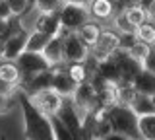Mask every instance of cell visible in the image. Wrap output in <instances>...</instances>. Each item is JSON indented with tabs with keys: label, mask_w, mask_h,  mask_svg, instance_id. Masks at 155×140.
I'll return each mask as SVG.
<instances>
[{
	"label": "cell",
	"mask_w": 155,
	"mask_h": 140,
	"mask_svg": "<svg viewBox=\"0 0 155 140\" xmlns=\"http://www.w3.org/2000/svg\"><path fill=\"white\" fill-rule=\"evenodd\" d=\"M130 107L134 109V113L138 115V117H142V115H151V113H155L153 99H151V95H147V94H136V97L132 99Z\"/></svg>",
	"instance_id": "21"
},
{
	"label": "cell",
	"mask_w": 155,
	"mask_h": 140,
	"mask_svg": "<svg viewBox=\"0 0 155 140\" xmlns=\"http://www.w3.org/2000/svg\"><path fill=\"white\" fill-rule=\"evenodd\" d=\"M64 2H76V4H84V6H87L91 0H64Z\"/></svg>",
	"instance_id": "38"
},
{
	"label": "cell",
	"mask_w": 155,
	"mask_h": 140,
	"mask_svg": "<svg viewBox=\"0 0 155 140\" xmlns=\"http://www.w3.org/2000/svg\"><path fill=\"white\" fill-rule=\"evenodd\" d=\"M19 107L23 113V125H25V134L27 140H52V127H51V117L47 113H43L41 109L33 103L31 95H27L23 90L18 91Z\"/></svg>",
	"instance_id": "1"
},
{
	"label": "cell",
	"mask_w": 155,
	"mask_h": 140,
	"mask_svg": "<svg viewBox=\"0 0 155 140\" xmlns=\"http://www.w3.org/2000/svg\"><path fill=\"white\" fill-rule=\"evenodd\" d=\"M107 117L110 121L114 136H118V138H140L138 115L134 113V109L130 105L113 103L110 107H107Z\"/></svg>",
	"instance_id": "2"
},
{
	"label": "cell",
	"mask_w": 155,
	"mask_h": 140,
	"mask_svg": "<svg viewBox=\"0 0 155 140\" xmlns=\"http://www.w3.org/2000/svg\"><path fill=\"white\" fill-rule=\"evenodd\" d=\"M101 31H103V29H101L99 23H95V22H89V20H87V22H85V23H84V26H81L76 33L80 35V39L84 41L87 47H93V45H95V41L99 39Z\"/></svg>",
	"instance_id": "20"
},
{
	"label": "cell",
	"mask_w": 155,
	"mask_h": 140,
	"mask_svg": "<svg viewBox=\"0 0 155 140\" xmlns=\"http://www.w3.org/2000/svg\"><path fill=\"white\" fill-rule=\"evenodd\" d=\"M72 101L76 103V107L81 111V113H89V111L101 109L99 107V97H97V90L93 86L91 80H85L81 84H78L76 91L72 94Z\"/></svg>",
	"instance_id": "5"
},
{
	"label": "cell",
	"mask_w": 155,
	"mask_h": 140,
	"mask_svg": "<svg viewBox=\"0 0 155 140\" xmlns=\"http://www.w3.org/2000/svg\"><path fill=\"white\" fill-rule=\"evenodd\" d=\"M138 128H140V136L142 138L155 140V113L138 117Z\"/></svg>",
	"instance_id": "24"
},
{
	"label": "cell",
	"mask_w": 155,
	"mask_h": 140,
	"mask_svg": "<svg viewBox=\"0 0 155 140\" xmlns=\"http://www.w3.org/2000/svg\"><path fill=\"white\" fill-rule=\"evenodd\" d=\"M48 88H52V68L37 72V74L31 76V78L19 82V90H23L27 95H35L37 91L48 90Z\"/></svg>",
	"instance_id": "13"
},
{
	"label": "cell",
	"mask_w": 155,
	"mask_h": 140,
	"mask_svg": "<svg viewBox=\"0 0 155 140\" xmlns=\"http://www.w3.org/2000/svg\"><path fill=\"white\" fill-rule=\"evenodd\" d=\"M64 0H35V6L41 14H51V12H60Z\"/></svg>",
	"instance_id": "28"
},
{
	"label": "cell",
	"mask_w": 155,
	"mask_h": 140,
	"mask_svg": "<svg viewBox=\"0 0 155 140\" xmlns=\"http://www.w3.org/2000/svg\"><path fill=\"white\" fill-rule=\"evenodd\" d=\"M110 56H113V59L118 62L120 80H124V82H132L136 76H138V72L143 68L142 60L136 59V56H132L128 51H124V49H116Z\"/></svg>",
	"instance_id": "8"
},
{
	"label": "cell",
	"mask_w": 155,
	"mask_h": 140,
	"mask_svg": "<svg viewBox=\"0 0 155 140\" xmlns=\"http://www.w3.org/2000/svg\"><path fill=\"white\" fill-rule=\"evenodd\" d=\"M10 27H12V18L10 20H4V18H0V39H6L10 35Z\"/></svg>",
	"instance_id": "33"
},
{
	"label": "cell",
	"mask_w": 155,
	"mask_h": 140,
	"mask_svg": "<svg viewBox=\"0 0 155 140\" xmlns=\"http://www.w3.org/2000/svg\"><path fill=\"white\" fill-rule=\"evenodd\" d=\"M64 35V62H84L89 55V47L80 39L76 31L60 29Z\"/></svg>",
	"instance_id": "6"
},
{
	"label": "cell",
	"mask_w": 155,
	"mask_h": 140,
	"mask_svg": "<svg viewBox=\"0 0 155 140\" xmlns=\"http://www.w3.org/2000/svg\"><path fill=\"white\" fill-rule=\"evenodd\" d=\"M31 99H33V103H35L43 113H47L48 117H51V115H56L58 113V109H60L62 99H64V97H62L56 90L48 88V90L37 91L35 95H31Z\"/></svg>",
	"instance_id": "12"
},
{
	"label": "cell",
	"mask_w": 155,
	"mask_h": 140,
	"mask_svg": "<svg viewBox=\"0 0 155 140\" xmlns=\"http://www.w3.org/2000/svg\"><path fill=\"white\" fill-rule=\"evenodd\" d=\"M52 35H48V33H43L35 29L33 33H29L27 35V43H25V51H35V53H43V49L47 47V43L51 41Z\"/></svg>",
	"instance_id": "22"
},
{
	"label": "cell",
	"mask_w": 155,
	"mask_h": 140,
	"mask_svg": "<svg viewBox=\"0 0 155 140\" xmlns=\"http://www.w3.org/2000/svg\"><path fill=\"white\" fill-rule=\"evenodd\" d=\"M6 2H8V6H10L14 16H21L29 8V0H6Z\"/></svg>",
	"instance_id": "30"
},
{
	"label": "cell",
	"mask_w": 155,
	"mask_h": 140,
	"mask_svg": "<svg viewBox=\"0 0 155 140\" xmlns=\"http://www.w3.org/2000/svg\"><path fill=\"white\" fill-rule=\"evenodd\" d=\"M51 127H52V134L56 140H72L74 134L70 132V128L58 119V115H51Z\"/></svg>",
	"instance_id": "26"
},
{
	"label": "cell",
	"mask_w": 155,
	"mask_h": 140,
	"mask_svg": "<svg viewBox=\"0 0 155 140\" xmlns=\"http://www.w3.org/2000/svg\"><path fill=\"white\" fill-rule=\"evenodd\" d=\"M142 64H143V68L155 72V43H151V45L147 47V53H145Z\"/></svg>",
	"instance_id": "31"
},
{
	"label": "cell",
	"mask_w": 155,
	"mask_h": 140,
	"mask_svg": "<svg viewBox=\"0 0 155 140\" xmlns=\"http://www.w3.org/2000/svg\"><path fill=\"white\" fill-rule=\"evenodd\" d=\"M126 16V20H128L130 23H132L134 27H138L140 23H143L145 20H147V10L142 6V4H134V6L130 8H124V10H120Z\"/></svg>",
	"instance_id": "23"
},
{
	"label": "cell",
	"mask_w": 155,
	"mask_h": 140,
	"mask_svg": "<svg viewBox=\"0 0 155 140\" xmlns=\"http://www.w3.org/2000/svg\"><path fill=\"white\" fill-rule=\"evenodd\" d=\"M58 119L70 128V132L74 134V138L81 136V117H80V109L76 107V103L72 99L64 97L62 99V105L58 109Z\"/></svg>",
	"instance_id": "9"
},
{
	"label": "cell",
	"mask_w": 155,
	"mask_h": 140,
	"mask_svg": "<svg viewBox=\"0 0 155 140\" xmlns=\"http://www.w3.org/2000/svg\"><path fill=\"white\" fill-rule=\"evenodd\" d=\"M43 55L47 56V60L52 66H58L64 62V35L56 33L51 37V41L47 43V47L43 49Z\"/></svg>",
	"instance_id": "14"
},
{
	"label": "cell",
	"mask_w": 155,
	"mask_h": 140,
	"mask_svg": "<svg viewBox=\"0 0 155 140\" xmlns=\"http://www.w3.org/2000/svg\"><path fill=\"white\" fill-rule=\"evenodd\" d=\"M19 80H21V74H19V68H18L16 60L0 59V82L18 88V86H19Z\"/></svg>",
	"instance_id": "16"
},
{
	"label": "cell",
	"mask_w": 155,
	"mask_h": 140,
	"mask_svg": "<svg viewBox=\"0 0 155 140\" xmlns=\"http://www.w3.org/2000/svg\"><path fill=\"white\" fill-rule=\"evenodd\" d=\"M132 84H134V88H136L138 94H147V95L155 94V72L147 70V68H142L138 72V76L132 80Z\"/></svg>",
	"instance_id": "17"
},
{
	"label": "cell",
	"mask_w": 155,
	"mask_h": 140,
	"mask_svg": "<svg viewBox=\"0 0 155 140\" xmlns=\"http://www.w3.org/2000/svg\"><path fill=\"white\" fill-rule=\"evenodd\" d=\"M89 18V8L76 2H64L60 8V23L62 29L78 31Z\"/></svg>",
	"instance_id": "4"
},
{
	"label": "cell",
	"mask_w": 155,
	"mask_h": 140,
	"mask_svg": "<svg viewBox=\"0 0 155 140\" xmlns=\"http://www.w3.org/2000/svg\"><path fill=\"white\" fill-rule=\"evenodd\" d=\"M76 88H78V82L70 76L66 66L62 64L52 66V90H56L62 97H72Z\"/></svg>",
	"instance_id": "11"
},
{
	"label": "cell",
	"mask_w": 155,
	"mask_h": 140,
	"mask_svg": "<svg viewBox=\"0 0 155 140\" xmlns=\"http://www.w3.org/2000/svg\"><path fill=\"white\" fill-rule=\"evenodd\" d=\"M16 64L19 68V74H21V80L19 82L31 78L33 74H37V72L52 68V64L47 60V56L43 55V53H35V51H23L16 59Z\"/></svg>",
	"instance_id": "3"
},
{
	"label": "cell",
	"mask_w": 155,
	"mask_h": 140,
	"mask_svg": "<svg viewBox=\"0 0 155 140\" xmlns=\"http://www.w3.org/2000/svg\"><path fill=\"white\" fill-rule=\"evenodd\" d=\"M14 14L12 10H10V6H8V2L6 0H0V18H4V20H10Z\"/></svg>",
	"instance_id": "34"
},
{
	"label": "cell",
	"mask_w": 155,
	"mask_h": 140,
	"mask_svg": "<svg viewBox=\"0 0 155 140\" xmlns=\"http://www.w3.org/2000/svg\"><path fill=\"white\" fill-rule=\"evenodd\" d=\"M8 109H10V97H8V94L0 91V113H6Z\"/></svg>",
	"instance_id": "36"
},
{
	"label": "cell",
	"mask_w": 155,
	"mask_h": 140,
	"mask_svg": "<svg viewBox=\"0 0 155 140\" xmlns=\"http://www.w3.org/2000/svg\"><path fill=\"white\" fill-rule=\"evenodd\" d=\"M35 29L48 33V35H56L62 29L60 23V12H51V14H41L35 20Z\"/></svg>",
	"instance_id": "15"
},
{
	"label": "cell",
	"mask_w": 155,
	"mask_h": 140,
	"mask_svg": "<svg viewBox=\"0 0 155 140\" xmlns=\"http://www.w3.org/2000/svg\"><path fill=\"white\" fill-rule=\"evenodd\" d=\"M147 43H143V41H140L138 39V43H136V45L132 47V49H130L128 53L132 56H136V59H140V60H143V56H145V53H147Z\"/></svg>",
	"instance_id": "32"
},
{
	"label": "cell",
	"mask_w": 155,
	"mask_h": 140,
	"mask_svg": "<svg viewBox=\"0 0 155 140\" xmlns=\"http://www.w3.org/2000/svg\"><path fill=\"white\" fill-rule=\"evenodd\" d=\"M136 35H138L140 41L147 43V45L155 43V22L145 20L143 23H140V26L136 27Z\"/></svg>",
	"instance_id": "25"
},
{
	"label": "cell",
	"mask_w": 155,
	"mask_h": 140,
	"mask_svg": "<svg viewBox=\"0 0 155 140\" xmlns=\"http://www.w3.org/2000/svg\"><path fill=\"white\" fill-rule=\"evenodd\" d=\"M95 74H97V76H101L103 80L120 82V68H118V62H116L113 56H107V59L99 60Z\"/></svg>",
	"instance_id": "18"
},
{
	"label": "cell",
	"mask_w": 155,
	"mask_h": 140,
	"mask_svg": "<svg viewBox=\"0 0 155 140\" xmlns=\"http://www.w3.org/2000/svg\"><path fill=\"white\" fill-rule=\"evenodd\" d=\"M151 99H153V105H155V94H151Z\"/></svg>",
	"instance_id": "39"
},
{
	"label": "cell",
	"mask_w": 155,
	"mask_h": 140,
	"mask_svg": "<svg viewBox=\"0 0 155 140\" xmlns=\"http://www.w3.org/2000/svg\"><path fill=\"white\" fill-rule=\"evenodd\" d=\"M87 8H89V16L97 18V20H109L116 10L114 0H91Z\"/></svg>",
	"instance_id": "19"
},
{
	"label": "cell",
	"mask_w": 155,
	"mask_h": 140,
	"mask_svg": "<svg viewBox=\"0 0 155 140\" xmlns=\"http://www.w3.org/2000/svg\"><path fill=\"white\" fill-rule=\"evenodd\" d=\"M136 43H138V35H136V31H120L118 33V49L130 51Z\"/></svg>",
	"instance_id": "29"
},
{
	"label": "cell",
	"mask_w": 155,
	"mask_h": 140,
	"mask_svg": "<svg viewBox=\"0 0 155 140\" xmlns=\"http://www.w3.org/2000/svg\"><path fill=\"white\" fill-rule=\"evenodd\" d=\"M66 68H68L70 76L78 82V84H81V82L89 80V72H87V68H85L84 62H68Z\"/></svg>",
	"instance_id": "27"
},
{
	"label": "cell",
	"mask_w": 155,
	"mask_h": 140,
	"mask_svg": "<svg viewBox=\"0 0 155 140\" xmlns=\"http://www.w3.org/2000/svg\"><path fill=\"white\" fill-rule=\"evenodd\" d=\"M142 0H114V6L120 8V10H124V8H130L134 6V4H140Z\"/></svg>",
	"instance_id": "35"
},
{
	"label": "cell",
	"mask_w": 155,
	"mask_h": 140,
	"mask_svg": "<svg viewBox=\"0 0 155 140\" xmlns=\"http://www.w3.org/2000/svg\"><path fill=\"white\" fill-rule=\"evenodd\" d=\"M29 33L23 29L21 26H18L14 31H10V35L2 43V59L8 60H16L23 51H25V43H27Z\"/></svg>",
	"instance_id": "7"
},
{
	"label": "cell",
	"mask_w": 155,
	"mask_h": 140,
	"mask_svg": "<svg viewBox=\"0 0 155 140\" xmlns=\"http://www.w3.org/2000/svg\"><path fill=\"white\" fill-rule=\"evenodd\" d=\"M140 4H142V6L145 8V10H149V8H151L153 4H155V0H142V2H140Z\"/></svg>",
	"instance_id": "37"
},
{
	"label": "cell",
	"mask_w": 155,
	"mask_h": 140,
	"mask_svg": "<svg viewBox=\"0 0 155 140\" xmlns=\"http://www.w3.org/2000/svg\"><path fill=\"white\" fill-rule=\"evenodd\" d=\"M116 49H118V33L110 31V29H103L101 35H99V39L91 47V55H93L97 60H103V59L113 55Z\"/></svg>",
	"instance_id": "10"
}]
</instances>
